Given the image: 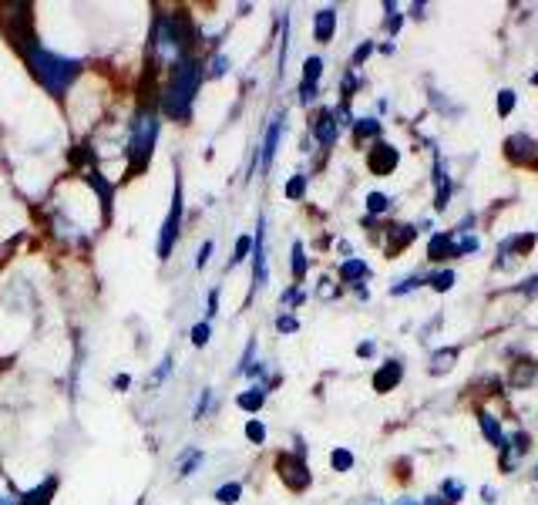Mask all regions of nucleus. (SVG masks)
<instances>
[{
	"label": "nucleus",
	"instance_id": "37998d69",
	"mask_svg": "<svg viewBox=\"0 0 538 505\" xmlns=\"http://www.w3.org/2000/svg\"><path fill=\"white\" fill-rule=\"evenodd\" d=\"M370 54H374V41H364V44H360V48L354 51V68H360V64H364Z\"/></svg>",
	"mask_w": 538,
	"mask_h": 505
},
{
	"label": "nucleus",
	"instance_id": "79ce46f5",
	"mask_svg": "<svg viewBox=\"0 0 538 505\" xmlns=\"http://www.w3.org/2000/svg\"><path fill=\"white\" fill-rule=\"evenodd\" d=\"M414 287H421V277H407V280H401L397 287H391V293L394 297H401V293H411Z\"/></svg>",
	"mask_w": 538,
	"mask_h": 505
},
{
	"label": "nucleus",
	"instance_id": "39448f33",
	"mask_svg": "<svg viewBox=\"0 0 538 505\" xmlns=\"http://www.w3.org/2000/svg\"><path fill=\"white\" fill-rule=\"evenodd\" d=\"M182 213H185V196H182V179H175V192H172V209L162 223V236H159V260H169L175 243L182 236Z\"/></svg>",
	"mask_w": 538,
	"mask_h": 505
},
{
	"label": "nucleus",
	"instance_id": "c9c22d12",
	"mask_svg": "<svg viewBox=\"0 0 538 505\" xmlns=\"http://www.w3.org/2000/svg\"><path fill=\"white\" fill-rule=\"evenodd\" d=\"M448 199H451V182H448V176H444V169H438V202H434V206L444 209L448 206Z\"/></svg>",
	"mask_w": 538,
	"mask_h": 505
},
{
	"label": "nucleus",
	"instance_id": "f257e3e1",
	"mask_svg": "<svg viewBox=\"0 0 538 505\" xmlns=\"http://www.w3.org/2000/svg\"><path fill=\"white\" fill-rule=\"evenodd\" d=\"M21 51H24V64L31 68V75L41 81V88L48 91L51 98H64L68 88L78 81L85 61L81 58H68V54H58L44 44L34 41V34H24L21 38Z\"/></svg>",
	"mask_w": 538,
	"mask_h": 505
},
{
	"label": "nucleus",
	"instance_id": "5fc2aeb1",
	"mask_svg": "<svg viewBox=\"0 0 538 505\" xmlns=\"http://www.w3.org/2000/svg\"><path fill=\"white\" fill-rule=\"evenodd\" d=\"M535 475H538V468H535Z\"/></svg>",
	"mask_w": 538,
	"mask_h": 505
},
{
	"label": "nucleus",
	"instance_id": "ea45409f",
	"mask_svg": "<svg viewBox=\"0 0 538 505\" xmlns=\"http://www.w3.org/2000/svg\"><path fill=\"white\" fill-rule=\"evenodd\" d=\"M280 303H283V307H300V303H303V290L300 287H290L280 297Z\"/></svg>",
	"mask_w": 538,
	"mask_h": 505
},
{
	"label": "nucleus",
	"instance_id": "58836bf2",
	"mask_svg": "<svg viewBox=\"0 0 538 505\" xmlns=\"http://www.w3.org/2000/svg\"><path fill=\"white\" fill-rule=\"evenodd\" d=\"M212 250H216V243H212V240H206V243L199 246V253H196V266H199V270H206V266H209Z\"/></svg>",
	"mask_w": 538,
	"mask_h": 505
},
{
	"label": "nucleus",
	"instance_id": "2f4dec72",
	"mask_svg": "<svg viewBox=\"0 0 538 505\" xmlns=\"http://www.w3.org/2000/svg\"><path fill=\"white\" fill-rule=\"evenodd\" d=\"M283 196H286V199H293V202H296V199H303V196H306V176H300V172H296V176L283 186Z\"/></svg>",
	"mask_w": 538,
	"mask_h": 505
},
{
	"label": "nucleus",
	"instance_id": "9d476101",
	"mask_svg": "<svg viewBox=\"0 0 538 505\" xmlns=\"http://www.w3.org/2000/svg\"><path fill=\"white\" fill-rule=\"evenodd\" d=\"M340 128H337V118H333L330 108H323V112L313 115V139H317L323 149H330L333 142H337Z\"/></svg>",
	"mask_w": 538,
	"mask_h": 505
},
{
	"label": "nucleus",
	"instance_id": "20e7f679",
	"mask_svg": "<svg viewBox=\"0 0 538 505\" xmlns=\"http://www.w3.org/2000/svg\"><path fill=\"white\" fill-rule=\"evenodd\" d=\"M159 108L142 105L128 122V139H125V155L132 172H142L148 162H152L155 142H159Z\"/></svg>",
	"mask_w": 538,
	"mask_h": 505
},
{
	"label": "nucleus",
	"instance_id": "4468645a",
	"mask_svg": "<svg viewBox=\"0 0 538 505\" xmlns=\"http://www.w3.org/2000/svg\"><path fill=\"white\" fill-rule=\"evenodd\" d=\"M175 465H179V479H192V475L206 465V452H202V448H185Z\"/></svg>",
	"mask_w": 538,
	"mask_h": 505
},
{
	"label": "nucleus",
	"instance_id": "6e6552de",
	"mask_svg": "<svg viewBox=\"0 0 538 505\" xmlns=\"http://www.w3.org/2000/svg\"><path fill=\"white\" fill-rule=\"evenodd\" d=\"M397 149L394 145H387V142H377L374 149H370V155H367V165H370V172L374 176H391V172L397 169Z\"/></svg>",
	"mask_w": 538,
	"mask_h": 505
},
{
	"label": "nucleus",
	"instance_id": "a18cd8bd",
	"mask_svg": "<svg viewBox=\"0 0 538 505\" xmlns=\"http://www.w3.org/2000/svg\"><path fill=\"white\" fill-rule=\"evenodd\" d=\"M444 492H448V499H444V502H458L461 495H465V485H461V482H448V485H444Z\"/></svg>",
	"mask_w": 538,
	"mask_h": 505
},
{
	"label": "nucleus",
	"instance_id": "5701e85b",
	"mask_svg": "<svg viewBox=\"0 0 538 505\" xmlns=\"http://www.w3.org/2000/svg\"><path fill=\"white\" fill-rule=\"evenodd\" d=\"M239 499H243V482H226L216 489V502L219 505H236Z\"/></svg>",
	"mask_w": 538,
	"mask_h": 505
},
{
	"label": "nucleus",
	"instance_id": "bb28decb",
	"mask_svg": "<svg viewBox=\"0 0 538 505\" xmlns=\"http://www.w3.org/2000/svg\"><path fill=\"white\" fill-rule=\"evenodd\" d=\"M481 431H485L488 442L495 445V448H505V435H502V428H498V421L491 418V415H481Z\"/></svg>",
	"mask_w": 538,
	"mask_h": 505
},
{
	"label": "nucleus",
	"instance_id": "c85d7f7f",
	"mask_svg": "<svg viewBox=\"0 0 538 505\" xmlns=\"http://www.w3.org/2000/svg\"><path fill=\"white\" fill-rule=\"evenodd\" d=\"M330 465L333 472H350V468H354V452H350V448H333Z\"/></svg>",
	"mask_w": 538,
	"mask_h": 505
},
{
	"label": "nucleus",
	"instance_id": "de8ad7c7",
	"mask_svg": "<svg viewBox=\"0 0 538 505\" xmlns=\"http://www.w3.org/2000/svg\"><path fill=\"white\" fill-rule=\"evenodd\" d=\"M219 314V290H212L209 293V307H206V320H212Z\"/></svg>",
	"mask_w": 538,
	"mask_h": 505
},
{
	"label": "nucleus",
	"instance_id": "412c9836",
	"mask_svg": "<svg viewBox=\"0 0 538 505\" xmlns=\"http://www.w3.org/2000/svg\"><path fill=\"white\" fill-rule=\"evenodd\" d=\"M387 233H391V246H387V253L394 256L397 250H401V246H407V243L414 240L417 229H414V226H391V229H387Z\"/></svg>",
	"mask_w": 538,
	"mask_h": 505
},
{
	"label": "nucleus",
	"instance_id": "473e14b6",
	"mask_svg": "<svg viewBox=\"0 0 538 505\" xmlns=\"http://www.w3.org/2000/svg\"><path fill=\"white\" fill-rule=\"evenodd\" d=\"M306 277V250L303 243H293V280L300 283Z\"/></svg>",
	"mask_w": 538,
	"mask_h": 505
},
{
	"label": "nucleus",
	"instance_id": "a19ab883",
	"mask_svg": "<svg viewBox=\"0 0 538 505\" xmlns=\"http://www.w3.org/2000/svg\"><path fill=\"white\" fill-rule=\"evenodd\" d=\"M515 108V91H502L498 95V115H508Z\"/></svg>",
	"mask_w": 538,
	"mask_h": 505
},
{
	"label": "nucleus",
	"instance_id": "864d4df0",
	"mask_svg": "<svg viewBox=\"0 0 538 505\" xmlns=\"http://www.w3.org/2000/svg\"><path fill=\"white\" fill-rule=\"evenodd\" d=\"M532 85H538V75H532Z\"/></svg>",
	"mask_w": 538,
	"mask_h": 505
},
{
	"label": "nucleus",
	"instance_id": "a878e982",
	"mask_svg": "<svg viewBox=\"0 0 538 505\" xmlns=\"http://www.w3.org/2000/svg\"><path fill=\"white\" fill-rule=\"evenodd\" d=\"M212 408H216V391H212V388H202L196 411H192V421H202L206 415H212Z\"/></svg>",
	"mask_w": 538,
	"mask_h": 505
},
{
	"label": "nucleus",
	"instance_id": "f8f14e48",
	"mask_svg": "<svg viewBox=\"0 0 538 505\" xmlns=\"http://www.w3.org/2000/svg\"><path fill=\"white\" fill-rule=\"evenodd\" d=\"M266 388L263 384H249L246 391H239L236 394V408L239 411H246V415H259V411H263V404H266Z\"/></svg>",
	"mask_w": 538,
	"mask_h": 505
},
{
	"label": "nucleus",
	"instance_id": "49530a36",
	"mask_svg": "<svg viewBox=\"0 0 538 505\" xmlns=\"http://www.w3.org/2000/svg\"><path fill=\"white\" fill-rule=\"evenodd\" d=\"M111 388H115L118 394H125L128 388H132V374H115V381H111Z\"/></svg>",
	"mask_w": 538,
	"mask_h": 505
},
{
	"label": "nucleus",
	"instance_id": "9b49d317",
	"mask_svg": "<svg viewBox=\"0 0 538 505\" xmlns=\"http://www.w3.org/2000/svg\"><path fill=\"white\" fill-rule=\"evenodd\" d=\"M401 378H404V364H401V361H387V364H380V371L374 374V391H377V394L394 391L397 384H401Z\"/></svg>",
	"mask_w": 538,
	"mask_h": 505
},
{
	"label": "nucleus",
	"instance_id": "cd10ccee",
	"mask_svg": "<svg viewBox=\"0 0 538 505\" xmlns=\"http://www.w3.org/2000/svg\"><path fill=\"white\" fill-rule=\"evenodd\" d=\"M354 135H357L360 142H364V139H377V135H380V122H377V118H357V122H354Z\"/></svg>",
	"mask_w": 538,
	"mask_h": 505
},
{
	"label": "nucleus",
	"instance_id": "7ed1b4c3",
	"mask_svg": "<svg viewBox=\"0 0 538 505\" xmlns=\"http://www.w3.org/2000/svg\"><path fill=\"white\" fill-rule=\"evenodd\" d=\"M192 34L185 27L182 14H159L152 27V61L159 64L162 71H175L189 54Z\"/></svg>",
	"mask_w": 538,
	"mask_h": 505
},
{
	"label": "nucleus",
	"instance_id": "1a4fd4ad",
	"mask_svg": "<svg viewBox=\"0 0 538 505\" xmlns=\"http://www.w3.org/2000/svg\"><path fill=\"white\" fill-rule=\"evenodd\" d=\"M280 475H283V482L290 485V489H296V492H303L306 485H310L306 462H303V458H296V455H283L280 458Z\"/></svg>",
	"mask_w": 538,
	"mask_h": 505
},
{
	"label": "nucleus",
	"instance_id": "f704fd0d",
	"mask_svg": "<svg viewBox=\"0 0 538 505\" xmlns=\"http://www.w3.org/2000/svg\"><path fill=\"white\" fill-rule=\"evenodd\" d=\"M296 330H300V320H296L293 314H280L276 317V334H296Z\"/></svg>",
	"mask_w": 538,
	"mask_h": 505
},
{
	"label": "nucleus",
	"instance_id": "b1692460",
	"mask_svg": "<svg viewBox=\"0 0 538 505\" xmlns=\"http://www.w3.org/2000/svg\"><path fill=\"white\" fill-rule=\"evenodd\" d=\"M320 75H323V58H306V61H303V81H300V85L317 88Z\"/></svg>",
	"mask_w": 538,
	"mask_h": 505
},
{
	"label": "nucleus",
	"instance_id": "2eb2a0df",
	"mask_svg": "<svg viewBox=\"0 0 538 505\" xmlns=\"http://www.w3.org/2000/svg\"><path fill=\"white\" fill-rule=\"evenodd\" d=\"M505 149H508V159H515V162L535 159V142L528 139V135H512V139L505 142Z\"/></svg>",
	"mask_w": 538,
	"mask_h": 505
},
{
	"label": "nucleus",
	"instance_id": "6ab92c4d",
	"mask_svg": "<svg viewBox=\"0 0 538 505\" xmlns=\"http://www.w3.org/2000/svg\"><path fill=\"white\" fill-rule=\"evenodd\" d=\"M454 364H458V351H454V347H444V351L431 354V374H444V371H451Z\"/></svg>",
	"mask_w": 538,
	"mask_h": 505
},
{
	"label": "nucleus",
	"instance_id": "ddd939ff",
	"mask_svg": "<svg viewBox=\"0 0 538 505\" xmlns=\"http://www.w3.org/2000/svg\"><path fill=\"white\" fill-rule=\"evenodd\" d=\"M333 31H337V11L333 7H323V11L313 14V38L320 44L333 41Z\"/></svg>",
	"mask_w": 538,
	"mask_h": 505
},
{
	"label": "nucleus",
	"instance_id": "72a5a7b5",
	"mask_svg": "<svg viewBox=\"0 0 538 505\" xmlns=\"http://www.w3.org/2000/svg\"><path fill=\"white\" fill-rule=\"evenodd\" d=\"M212 341V324L209 320H199L196 327H192V347H206Z\"/></svg>",
	"mask_w": 538,
	"mask_h": 505
},
{
	"label": "nucleus",
	"instance_id": "c756f323",
	"mask_svg": "<svg viewBox=\"0 0 538 505\" xmlns=\"http://www.w3.org/2000/svg\"><path fill=\"white\" fill-rule=\"evenodd\" d=\"M169 374H172V354H165V357H162V364L155 367V374H148V391L159 388V384H162L165 378H169Z\"/></svg>",
	"mask_w": 538,
	"mask_h": 505
},
{
	"label": "nucleus",
	"instance_id": "aec40b11",
	"mask_svg": "<svg viewBox=\"0 0 538 505\" xmlns=\"http://www.w3.org/2000/svg\"><path fill=\"white\" fill-rule=\"evenodd\" d=\"M229 68H233V61H229V54H222V51H216L212 58L206 61V78H222V75H229Z\"/></svg>",
	"mask_w": 538,
	"mask_h": 505
},
{
	"label": "nucleus",
	"instance_id": "423d86ee",
	"mask_svg": "<svg viewBox=\"0 0 538 505\" xmlns=\"http://www.w3.org/2000/svg\"><path fill=\"white\" fill-rule=\"evenodd\" d=\"M259 233L253 236V290H249V297H253L256 290H263L269 283V260H266V219L259 216Z\"/></svg>",
	"mask_w": 538,
	"mask_h": 505
},
{
	"label": "nucleus",
	"instance_id": "4c0bfd02",
	"mask_svg": "<svg viewBox=\"0 0 538 505\" xmlns=\"http://www.w3.org/2000/svg\"><path fill=\"white\" fill-rule=\"evenodd\" d=\"M434 290L438 293H444V290H451V283H454V273L451 270H441V273H434V277L428 280Z\"/></svg>",
	"mask_w": 538,
	"mask_h": 505
},
{
	"label": "nucleus",
	"instance_id": "0eeeda50",
	"mask_svg": "<svg viewBox=\"0 0 538 505\" xmlns=\"http://www.w3.org/2000/svg\"><path fill=\"white\" fill-rule=\"evenodd\" d=\"M283 115H276L273 122H269L266 135H263V149H259V169L269 172V165H273L276 152H280V139H283Z\"/></svg>",
	"mask_w": 538,
	"mask_h": 505
},
{
	"label": "nucleus",
	"instance_id": "a211bd4d",
	"mask_svg": "<svg viewBox=\"0 0 538 505\" xmlns=\"http://www.w3.org/2000/svg\"><path fill=\"white\" fill-rule=\"evenodd\" d=\"M370 277V266L364 260H357V256H347V260L340 263V280L343 283H360Z\"/></svg>",
	"mask_w": 538,
	"mask_h": 505
},
{
	"label": "nucleus",
	"instance_id": "dca6fc26",
	"mask_svg": "<svg viewBox=\"0 0 538 505\" xmlns=\"http://www.w3.org/2000/svg\"><path fill=\"white\" fill-rule=\"evenodd\" d=\"M54 489H58V479H51L48 482H41V485H34L31 492H21V505H51V495Z\"/></svg>",
	"mask_w": 538,
	"mask_h": 505
},
{
	"label": "nucleus",
	"instance_id": "e433bc0d",
	"mask_svg": "<svg viewBox=\"0 0 538 505\" xmlns=\"http://www.w3.org/2000/svg\"><path fill=\"white\" fill-rule=\"evenodd\" d=\"M387 206H391V199L384 192H370L367 196V213H387Z\"/></svg>",
	"mask_w": 538,
	"mask_h": 505
},
{
	"label": "nucleus",
	"instance_id": "09e8293b",
	"mask_svg": "<svg viewBox=\"0 0 538 505\" xmlns=\"http://www.w3.org/2000/svg\"><path fill=\"white\" fill-rule=\"evenodd\" d=\"M320 297L323 300H333V297H337V287H333L330 280H320Z\"/></svg>",
	"mask_w": 538,
	"mask_h": 505
},
{
	"label": "nucleus",
	"instance_id": "4be33fe9",
	"mask_svg": "<svg viewBox=\"0 0 538 505\" xmlns=\"http://www.w3.org/2000/svg\"><path fill=\"white\" fill-rule=\"evenodd\" d=\"M535 367L538 364H532V361H518L512 367V388H528L532 378H535Z\"/></svg>",
	"mask_w": 538,
	"mask_h": 505
},
{
	"label": "nucleus",
	"instance_id": "603ef678",
	"mask_svg": "<svg viewBox=\"0 0 538 505\" xmlns=\"http://www.w3.org/2000/svg\"><path fill=\"white\" fill-rule=\"evenodd\" d=\"M397 505H417V502H411V499H404V502H397Z\"/></svg>",
	"mask_w": 538,
	"mask_h": 505
},
{
	"label": "nucleus",
	"instance_id": "c03bdc74",
	"mask_svg": "<svg viewBox=\"0 0 538 505\" xmlns=\"http://www.w3.org/2000/svg\"><path fill=\"white\" fill-rule=\"evenodd\" d=\"M387 14H391V17H387V31L397 34V31H401V21H404V17L397 14V7H394V4H387Z\"/></svg>",
	"mask_w": 538,
	"mask_h": 505
},
{
	"label": "nucleus",
	"instance_id": "393cba45",
	"mask_svg": "<svg viewBox=\"0 0 538 505\" xmlns=\"http://www.w3.org/2000/svg\"><path fill=\"white\" fill-rule=\"evenodd\" d=\"M249 253H253V236H239L233 246V256H229V270H236L239 263H246Z\"/></svg>",
	"mask_w": 538,
	"mask_h": 505
},
{
	"label": "nucleus",
	"instance_id": "8fccbe9b",
	"mask_svg": "<svg viewBox=\"0 0 538 505\" xmlns=\"http://www.w3.org/2000/svg\"><path fill=\"white\" fill-rule=\"evenodd\" d=\"M357 354H360V357H370V354H374V344H370V341H364V344L357 347Z\"/></svg>",
	"mask_w": 538,
	"mask_h": 505
},
{
	"label": "nucleus",
	"instance_id": "f03ea898",
	"mask_svg": "<svg viewBox=\"0 0 538 505\" xmlns=\"http://www.w3.org/2000/svg\"><path fill=\"white\" fill-rule=\"evenodd\" d=\"M206 81V61L199 58H185L179 68L172 71V81L165 85L159 98V112L172 122H189L192 105H196V95Z\"/></svg>",
	"mask_w": 538,
	"mask_h": 505
},
{
	"label": "nucleus",
	"instance_id": "7c9ffc66",
	"mask_svg": "<svg viewBox=\"0 0 538 505\" xmlns=\"http://www.w3.org/2000/svg\"><path fill=\"white\" fill-rule=\"evenodd\" d=\"M246 438L249 445H266V425L259 418H249L246 421Z\"/></svg>",
	"mask_w": 538,
	"mask_h": 505
},
{
	"label": "nucleus",
	"instance_id": "3c124183",
	"mask_svg": "<svg viewBox=\"0 0 538 505\" xmlns=\"http://www.w3.org/2000/svg\"><path fill=\"white\" fill-rule=\"evenodd\" d=\"M424 505H448V502H444L441 495H431V499H424Z\"/></svg>",
	"mask_w": 538,
	"mask_h": 505
},
{
	"label": "nucleus",
	"instance_id": "f3484780",
	"mask_svg": "<svg viewBox=\"0 0 538 505\" xmlns=\"http://www.w3.org/2000/svg\"><path fill=\"white\" fill-rule=\"evenodd\" d=\"M428 256H431V260H451V256H458V243H454L448 233L431 236V243H428Z\"/></svg>",
	"mask_w": 538,
	"mask_h": 505
}]
</instances>
